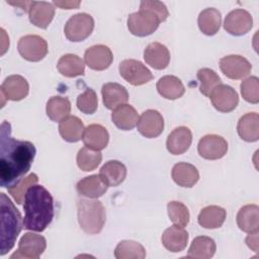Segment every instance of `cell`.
Masks as SVG:
<instances>
[{"mask_svg":"<svg viewBox=\"0 0 259 259\" xmlns=\"http://www.w3.org/2000/svg\"><path fill=\"white\" fill-rule=\"evenodd\" d=\"M237 225L243 232L252 233L259 229V207L256 204H247L240 208L237 214Z\"/></svg>","mask_w":259,"mask_h":259,"instance_id":"cell-30","label":"cell"},{"mask_svg":"<svg viewBox=\"0 0 259 259\" xmlns=\"http://www.w3.org/2000/svg\"><path fill=\"white\" fill-rule=\"evenodd\" d=\"M191 142V131L187 126H178L169 134L166 141V147L171 154L181 155L189 149Z\"/></svg>","mask_w":259,"mask_h":259,"instance_id":"cell-17","label":"cell"},{"mask_svg":"<svg viewBox=\"0 0 259 259\" xmlns=\"http://www.w3.org/2000/svg\"><path fill=\"white\" fill-rule=\"evenodd\" d=\"M82 140L87 148L94 151H101L107 146L109 135L104 126L93 123L85 128Z\"/></svg>","mask_w":259,"mask_h":259,"instance_id":"cell-22","label":"cell"},{"mask_svg":"<svg viewBox=\"0 0 259 259\" xmlns=\"http://www.w3.org/2000/svg\"><path fill=\"white\" fill-rule=\"evenodd\" d=\"M77 208L81 229L89 235L100 233L106 219L103 204L96 199L81 198L77 201Z\"/></svg>","mask_w":259,"mask_h":259,"instance_id":"cell-5","label":"cell"},{"mask_svg":"<svg viewBox=\"0 0 259 259\" xmlns=\"http://www.w3.org/2000/svg\"><path fill=\"white\" fill-rule=\"evenodd\" d=\"M101 160L102 155L99 151H94L87 147L80 149L77 154V165L81 170L85 172L96 169Z\"/></svg>","mask_w":259,"mask_h":259,"instance_id":"cell-37","label":"cell"},{"mask_svg":"<svg viewBox=\"0 0 259 259\" xmlns=\"http://www.w3.org/2000/svg\"><path fill=\"white\" fill-rule=\"evenodd\" d=\"M111 119L118 128L122 131H131L137 125L139 114L135 107L125 103L113 109Z\"/></svg>","mask_w":259,"mask_h":259,"instance_id":"cell-25","label":"cell"},{"mask_svg":"<svg viewBox=\"0 0 259 259\" xmlns=\"http://www.w3.org/2000/svg\"><path fill=\"white\" fill-rule=\"evenodd\" d=\"M197 23L202 33L213 35L219 31L222 24L221 12L215 8H206L199 13Z\"/></svg>","mask_w":259,"mask_h":259,"instance_id":"cell-32","label":"cell"},{"mask_svg":"<svg viewBox=\"0 0 259 259\" xmlns=\"http://www.w3.org/2000/svg\"><path fill=\"white\" fill-rule=\"evenodd\" d=\"M24 229L42 232L54 219V199L42 185H31L24 196Z\"/></svg>","mask_w":259,"mask_h":259,"instance_id":"cell-2","label":"cell"},{"mask_svg":"<svg viewBox=\"0 0 259 259\" xmlns=\"http://www.w3.org/2000/svg\"><path fill=\"white\" fill-rule=\"evenodd\" d=\"M38 181V177L34 173H30L28 176L21 179L19 183H17L14 187L8 188L9 194L13 197V199L16 201L17 204H21L23 201V198L25 196L26 190L31 186L36 184Z\"/></svg>","mask_w":259,"mask_h":259,"instance_id":"cell-41","label":"cell"},{"mask_svg":"<svg viewBox=\"0 0 259 259\" xmlns=\"http://www.w3.org/2000/svg\"><path fill=\"white\" fill-rule=\"evenodd\" d=\"M197 79L200 83L199 90L205 95L209 96L211 91L220 84H222L220 76L209 68H202L197 71Z\"/></svg>","mask_w":259,"mask_h":259,"instance_id":"cell-38","label":"cell"},{"mask_svg":"<svg viewBox=\"0 0 259 259\" xmlns=\"http://www.w3.org/2000/svg\"><path fill=\"white\" fill-rule=\"evenodd\" d=\"M80 1H54V4L61 9H76L80 5Z\"/></svg>","mask_w":259,"mask_h":259,"instance_id":"cell-44","label":"cell"},{"mask_svg":"<svg viewBox=\"0 0 259 259\" xmlns=\"http://www.w3.org/2000/svg\"><path fill=\"white\" fill-rule=\"evenodd\" d=\"M113 60L112 52L104 45L92 46L84 54L85 64L92 70L103 71L107 69Z\"/></svg>","mask_w":259,"mask_h":259,"instance_id":"cell-15","label":"cell"},{"mask_svg":"<svg viewBox=\"0 0 259 259\" xmlns=\"http://www.w3.org/2000/svg\"><path fill=\"white\" fill-rule=\"evenodd\" d=\"M241 94L243 98L250 103L259 102V80L255 76H251L241 83Z\"/></svg>","mask_w":259,"mask_h":259,"instance_id":"cell-42","label":"cell"},{"mask_svg":"<svg viewBox=\"0 0 259 259\" xmlns=\"http://www.w3.org/2000/svg\"><path fill=\"white\" fill-rule=\"evenodd\" d=\"M197 150L202 158L206 160H218L227 154L228 143L221 136L206 135L199 140Z\"/></svg>","mask_w":259,"mask_h":259,"instance_id":"cell-11","label":"cell"},{"mask_svg":"<svg viewBox=\"0 0 259 259\" xmlns=\"http://www.w3.org/2000/svg\"><path fill=\"white\" fill-rule=\"evenodd\" d=\"M10 135V123L3 121L0 131V185L7 189L24 178L36 153L32 143L15 140Z\"/></svg>","mask_w":259,"mask_h":259,"instance_id":"cell-1","label":"cell"},{"mask_svg":"<svg viewBox=\"0 0 259 259\" xmlns=\"http://www.w3.org/2000/svg\"><path fill=\"white\" fill-rule=\"evenodd\" d=\"M54 16L55 7L52 3L45 1H32L28 10V17L33 25L39 28H47L52 22Z\"/></svg>","mask_w":259,"mask_h":259,"instance_id":"cell-19","label":"cell"},{"mask_svg":"<svg viewBox=\"0 0 259 259\" xmlns=\"http://www.w3.org/2000/svg\"><path fill=\"white\" fill-rule=\"evenodd\" d=\"M93 28L94 19L90 14L77 13L68 19L64 27V32L69 40L78 42L87 38Z\"/></svg>","mask_w":259,"mask_h":259,"instance_id":"cell-6","label":"cell"},{"mask_svg":"<svg viewBox=\"0 0 259 259\" xmlns=\"http://www.w3.org/2000/svg\"><path fill=\"white\" fill-rule=\"evenodd\" d=\"M226 218L227 211L225 208L219 205H208L200 210L197 221L204 229H218L223 226Z\"/></svg>","mask_w":259,"mask_h":259,"instance_id":"cell-29","label":"cell"},{"mask_svg":"<svg viewBox=\"0 0 259 259\" xmlns=\"http://www.w3.org/2000/svg\"><path fill=\"white\" fill-rule=\"evenodd\" d=\"M118 70L120 76L134 86L144 85L153 79L151 71L138 60L126 59L121 61Z\"/></svg>","mask_w":259,"mask_h":259,"instance_id":"cell-7","label":"cell"},{"mask_svg":"<svg viewBox=\"0 0 259 259\" xmlns=\"http://www.w3.org/2000/svg\"><path fill=\"white\" fill-rule=\"evenodd\" d=\"M108 187L109 186L100 174L87 176L81 179L76 185L78 193L88 198H97L102 196Z\"/></svg>","mask_w":259,"mask_h":259,"instance_id":"cell-21","label":"cell"},{"mask_svg":"<svg viewBox=\"0 0 259 259\" xmlns=\"http://www.w3.org/2000/svg\"><path fill=\"white\" fill-rule=\"evenodd\" d=\"M20 56L29 62H38L48 54V44L39 35L28 34L20 37L17 45Z\"/></svg>","mask_w":259,"mask_h":259,"instance_id":"cell-8","label":"cell"},{"mask_svg":"<svg viewBox=\"0 0 259 259\" xmlns=\"http://www.w3.org/2000/svg\"><path fill=\"white\" fill-rule=\"evenodd\" d=\"M246 243L250 249L258 252V231L249 233V236L246 238Z\"/></svg>","mask_w":259,"mask_h":259,"instance_id":"cell-43","label":"cell"},{"mask_svg":"<svg viewBox=\"0 0 259 259\" xmlns=\"http://www.w3.org/2000/svg\"><path fill=\"white\" fill-rule=\"evenodd\" d=\"M164 247L173 253L181 252L188 243V233L181 227L172 226L166 229L162 235Z\"/></svg>","mask_w":259,"mask_h":259,"instance_id":"cell-23","label":"cell"},{"mask_svg":"<svg viewBox=\"0 0 259 259\" xmlns=\"http://www.w3.org/2000/svg\"><path fill=\"white\" fill-rule=\"evenodd\" d=\"M241 139L246 142H256L259 139V115L256 112H249L243 115L237 125Z\"/></svg>","mask_w":259,"mask_h":259,"instance_id":"cell-28","label":"cell"},{"mask_svg":"<svg viewBox=\"0 0 259 259\" xmlns=\"http://www.w3.org/2000/svg\"><path fill=\"white\" fill-rule=\"evenodd\" d=\"M29 91L27 81L20 75L8 76L1 85V95L8 100L19 101L25 98Z\"/></svg>","mask_w":259,"mask_h":259,"instance_id":"cell-16","label":"cell"},{"mask_svg":"<svg viewBox=\"0 0 259 259\" xmlns=\"http://www.w3.org/2000/svg\"><path fill=\"white\" fill-rule=\"evenodd\" d=\"M99 174L108 186L114 187L122 183L125 179L126 168L121 162L110 160L101 167Z\"/></svg>","mask_w":259,"mask_h":259,"instance_id":"cell-31","label":"cell"},{"mask_svg":"<svg viewBox=\"0 0 259 259\" xmlns=\"http://www.w3.org/2000/svg\"><path fill=\"white\" fill-rule=\"evenodd\" d=\"M98 99L95 91L87 88L82 94L77 97V107L85 114H92L97 110Z\"/></svg>","mask_w":259,"mask_h":259,"instance_id":"cell-40","label":"cell"},{"mask_svg":"<svg viewBox=\"0 0 259 259\" xmlns=\"http://www.w3.org/2000/svg\"><path fill=\"white\" fill-rule=\"evenodd\" d=\"M47 241L45 237L34 234V233H25L19 243L18 250L11 256L13 258H28V259H37L46 250Z\"/></svg>","mask_w":259,"mask_h":259,"instance_id":"cell-9","label":"cell"},{"mask_svg":"<svg viewBox=\"0 0 259 259\" xmlns=\"http://www.w3.org/2000/svg\"><path fill=\"white\" fill-rule=\"evenodd\" d=\"M168 215L171 222L178 227L184 228L189 223V211L185 204L180 201H170L167 204Z\"/></svg>","mask_w":259,"mask_h":259,"instance_id":"cell-39","label":"cell"},{"mask_svg":"<svg viewBox=\"0 0 259 259\" xmlns=\"http://www.w3.org/2000/svg\"><path fill=\"white\" fill-rule=\"evenodd\" d=\"M221 71L230 79H243L251 72L250 62L242 56L230 55L220 60Z\"/></svg>","mask_w":259,"mask_h":259,"instance_id":"cell-12","label":"cell"},{"mask_svg":"<svg viewBox=\"0 0 259 259\" xmlns=\"http://www.w3.org/2000/svg\"><path fill=\"white\" fill-rule=\"evenodd\" d=\"M1 206V249L0 254L3 256L10 251L22 229L21 215L11 199L5 194H0Z\"/></svg>","mask_w":259,"mask_h":259,"instance_id":"cell-4","label":"cell"},{"mask_svg":"<svg viewBox=\"0 0 259 259\" xmlns=\"http://www.w3.org/2000/svg\"><path fill=\"white\" fill-rule=\"evenodd\" d=\"M213 107L221 112L234 110L239 103V96L236 90L226 84L218 85L208 96Z\"/></svg>","mask_w":259,"mask_h":259,"instance_id":"cell-10","label":"cell"},{"mask_svg":"<svg viewBox=\"0 0 259 259\" xmlns=\"http://www.w3.org/2000/svg\"><path fill=\"white\" fill-rule=\"evenodd\" d=\"M101 94L103 104L106 108L111 110L125 104L128 100V93L126 89L122 85L114 82L104 84L101 89Z\"/></svg>","mask_w":259,"mask_h":259,"instance_id":"cell-20","label":"cell"},{"mask_svg":"<svg viewBox=\"0 0 259 259\" xmlns=\"http://www.w3.org/2000/svg\"><path fill=\"white\" fill-rule=\"evenodd\" d=\"M58 71L65 77L82 76L85 73V65L83 60L74 54H67L60 58L57 64Z\"/></svg>","mask_w":259,"mask_h":259,"instance_id":"cell-33","label":"cell"},{"mask_svg":"<svg viewBox=\"0 0 259 259\" xmlns=\"http://www.w3.org/2000/svg\"><path fill=\"white\" fill-rule=\"evenodd\" d=\"M217 250L214 241L206 236H199L194 238L189 250L188 257L198 258V259H208L211 258Z\"/></svg>","mask_w":259,"mask_h":259,"instance_id":"cell-34","label":"cell"},{"mask_svg":"<svg viewBox=\"0 0 259 259\" xmlns=\"http://www.w3.org/2000/svg\"><path fill=\"white\" fill-rule=\"evenodd\" d=\"M253 18L251 14L244 9L232 10L225 18L224 28L232 35H243L251 30Z\"/></svg>","mask_w":259,"mask_h":259,"instance_id":"cell-13","label":"cell"},{"mask_svg":"<svg viewBox=\"0 0 259 259\" xmlns=\"http://www.w3.org/2000/svg\"><path fill=\"white\" fill-rule=\"evenodd\" d=\"M156 87L162 97L170 100L180 98L185 92V87L181 80L172 75H166L160 78Z\"/></svg>","mask_w":259,"mask_h":259,"instance_id":"cell-27","label":"cell"},{"mask_svg":"<svg viewBox=\"0 0 259 259\" xmlns=\"http://www.w3.org/2000/svg\"><path fill=\"white\" fill-rule=\"evenodd\" d=\"M114 256L116 259H144L146 250L136 241L123 240L115 247Z\"/></svg>","mask_w":259,"mask_h":259,"instance_id":"cell-36","label":"cell"},{"mask_svg":"<svg viewBox=\"0 0 259 259\" xmlns=\"http://www.w3.org/2000/svg\"><path fill=\"white\" fill-rule=\"evenodd\" d=\"M137 127L142 136L149 139L157 138L164 130L163 116L155 109H148L139 117Z\"/></svg>","mask_w":259,"mask_h":259,"instance_id":"cell-14","label":"cell"},{"mask_svg":"<svg viewBox=\"0 0 259 259\" xmlns=\"http://www.w3.org/2000/svg\"><path fill=\"white\" fill-rule=\"evenodd\" d=\"M168 15L169 12L164 3L156 0L142 1L140 10L128 15L127 28L134 35L147 36L152 34Z\"/></svg>","mask_w":259,"mask_h":259,"instance_id":"cell-3","label":"cell"},{"mask_svg":"<svg viewBox=\"0 0 259 259\" xmlns=\"http://www.w3.org/2000/svg\"><path fill=\"white\" fill-rule=\"evenodd\" d=\"M84 131L85 127L82 120L75 115L67 116L61 120L59 124L61 137L69 143H76L80 141L83 138Z\"/></svg>","mask_w":259,"mask_h":259,"instance_id":"cell-26","label":"cell"},{"mask_svg":"<svg viewBox=\"0 0 259 259\" xmlns=\"http://www.w3.org/2000/svg\"><path fill=\"white\" fill-rule=\"evenodd\" d=\"M171 176L174 182L181 187H192L199 179V173L196 167L184 162L177 163L173 166Z\"/></svg>","mask_w":259,"mask_h":259,"instance_id":"cell-24","label":"cell"},{"mask_svg":"<svg viewBox=\"0 0 259 259\" xmlns=\"http://www.w3.org/2000/svg\"><path fill=\"white\" fill-rule=\"evenodd\" d=\"M144 60L152 68L163 70L169 65L170 53L166 46L158 41L151 42L144 51Z\"/></svg>","mask_w":259,"mask_h":259,"instance_id":"cell-18","label":"cell"},{"mask_svg":"<svg viewBox=\"0 0 259 259\" xmlns=\"http://www.w3.org/2000/svg\"><path fill=\"white\" fill-rule=\"evenodd\" d=\"M46 111L52 120L61 121L69 116L71 111V102L66 97L53 96L47 102Z\"/></svg>","mask_w":259,"mask_h":259,"instance_id":"cell-35","label":"cell"}]
</instances>
